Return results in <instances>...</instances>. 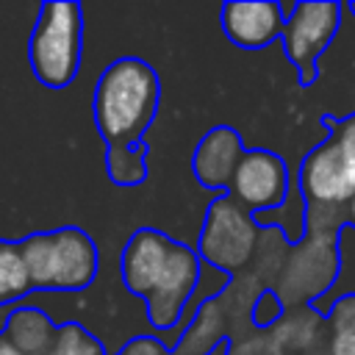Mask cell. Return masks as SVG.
<instances>
[{
	"mask_svg": "<svg viewBox=\"0 0 355 355\" xmlns=\"http://www.w3.org/2000/svg\"><path fill=\"white\" fill-rule=\"evenodd\" d=\"M330 333H355V294L336 300L324 316Z\"/></svg>",
	"mask_w": 355,
	"mask_h": 355,
	"instance_id": "cell-19",
	"label": "cell"
},
{
	"mask_svg": "<svg viewBox=\"0 0 355 355\" xmlns=\"http://www.w3.org/2000/svg\"><path fill=\"white\" fill-rule=\"evenodd\" d=\"M147 155H150L147 139L133 147H105V169H108L111 183H116L122 189L144 183L150 175Z\"/></svg>",
	"mask_w": 355,
	"mask_h": 355,
	"instance_id": "cell-15",
	"label": "cell"
},
{
	"mask_svg": "<svg viewBox=\"0 0 355 355\" xmlns=\"http://www.w3.org/2000/svg\"><path fill=\"white\" fill-rule=\"evenodd\" d=\"M330 355H355V333H330Z\"/></svg>",
	"mask_w": 355,
	"mask_h": 355,
	"instance_id": "cell-21",
	"label": "cell"
},
{
	"mask_svg": "<svg viewBox=\"0 0 355 355\" xmlns=\"http://www.w3.org/2000/svg\"><path fill=\"white\" fill-rule=\"evenodd\" d=\"M119 355H172V352L158 336H136L119 349Z\"/></svg>",
	"mask_w": 355,
	"mask_h": 355,
	"instance_id": "cell-20",
	"label": "cell"
},
{
	"mask_svg": "<svg viewBox=\"0 0 355 355\" xmlns=\"http://www.w3.org/2000/svg\"><path fill=\"white\" fill-rule=\"evenodd\" d=\"M161 105V78L139 55L114 58L97 78L92 116L105 147H133L144 141Z\"/></svg>",
	"mask_w": 355,
	"mask_h": 355,
	"instance_id": "cell-1",
	"label": "cell"
},
{
	"mask_svg": "<svg viewBox=\"0 0 355 355\" xmlns=\"http://www.w3.org/2000/svg\"><path fill=\"white\" fill-rule=\"evenodd\" d=\"M33 291H83L94 283L100 252L80 227L39 230L19 239Z\"/></svg>",
	"mask_w": 355,
	"mask_h": 355,
	"instance_id": "cell-3",
	"label": "cell"
},
{
	"mask_svg": "<svg viewBox=\"0 0 355 355\" xmlns=\"http://www.w3.org/2000/svg\"><path fill=\"white\" fill-rule=\"evenodd\" d=\"M172 244L175 239L158 227H136L128 236L119 255V275L125 288L133 297H141V300L150 297V291L155 288V283L166 269Z\"/></svg>",
	"mask_w": 355,
	"mask_h": 355,
	"instance_id": "cell-11",
	"label": "cell"
},
{
	"mask_svg": "<svg viewBox=\"0 0 355 355\" xmlns=\"http://www.w3.org/2000/svg\"><path fill=\"white\" fill-rule=\"evenodd\" d=\"M225 297V294H222ZM222 297L202 302L194 322L186 327L180 341L169 349L172 355H214L225 341H230L225 330V305Z\"/></svg>",
	"mask_w": 355,
	"mask_h": 355,
	"instance_id": "cell-14",
	"label": "cell"
},
{
	"mask_svg": "<svg viewBox=\"0 0 355 355\" xmlns=\"http://www.w3.org/2000/svg\"><path fill=\"white\" fill-rule=\"evenodd\" d=\"M286 313H288V308H286V302L280 300V294H277L275 288H263V291L255 297L252 308H250V322H252L258 330H275V327L283 322Z\"/></svg>",
	"mask_w": 355,
	"mask_h": 355,
	"instance_id": "cell-18",
	"label": "cell"
},
{
	"mask_svg": "<svg viewBox=\"0 0 355 355\" xmlns=\"http://www.w3.org/2000/svg\"><path fill=\"white\" fill-rule=\"evenodd\" d=\"M341 8L344 6L336 0H302L288 8L280 44L300 86H311L319 78V58L338 33Z\"/></svg>",
	"mask_w": 355,
	"mask_h": 355,
	"instance_id": "cell-7",
	"label": "cell"
},
{
	"mask_svg": "<svg viewBox=\"0 0 355 355\" xmlns=\"http://www.w3.org/2000/svg\"><path fill=\"white\" fill-rule=\"evenodd\" d=\"M83 58V8L72 0H47L39 6L28 39V64L47 89H64L75 80Z\"/></svg>",
	"mask_w": 355,
	"mask_h": 355,
	"instance_id": "cell-5",
	"label": "cell"
},
{
	"mask_svg": "<svg viewBox=\"0 0 355 355\" xmlns=\"http://www.w3.org/2000/svg\"><path fill=\"white\" fill-rule=\"evenodd\" d=\"M3 336L22 352V355H47L55 338L58 324L36 305H22L11 311L3 322Z\"/></svg>",
	"mask_w": 355,
	"mask_h": 355,
	"instance_id": "cell-13",
	"label": "cell"
},
{
	"mask_svg": "<svg viewBox=\"0 0 355 355\" xmlns=\"http://www.w3.org/2000/svg\"><path fill=\"white\" fill-rule=\"evenodd\" d=\"M244 150L241 133L233 125H214L205 130L191 153V172L197 183L211 191H227Z\"/></svg>",
	"mask_w": 355,
	"mask_h": 355,
	"instance_id": "cell-12",
	"label": "cell"
},
{
	"mask_svg": "<svg viewBox=\"0 0 355 355\" xmlns=\"http://www.w3.org/2000/svg\"><path fill=\"white\" fill-rule=\"evenodd\" d=\"M347 8H349V11H352V17H355V0H349V3H347Z\"/></svg>",
	"mask_w": 355,
	"mask_h": 355,
	"instance_id": "cell-24",
	"label": "cell"
},
{
	"mask_svg": "<svg viewBox=\"0 0 355 355\" xmlns=\"http://www.w3.org/2000/svg\"><path fill=\"white\" fill-rule=\"evenodd\" d=\"M288 191H291V172L283 155L266 147L244 150L227 186V194L233 197V202L252 216L283 208L288 200Z\"/></svg>",
	"mask_w": 355,
	"mask_h": 355,
	"instance_id": "cell-8",
	"label": "cell"
},
{
	"mask_svg": "<svg viewBox=\"0 0 355 355\" xmlns=\"http://www.w3.org/2000/svg\"><path fill=\"white\" fill-rule=\"evenodd\" d=\"M47 355H105V347L78 322H61Z\"/></svg>",
	"mask_w": 355,
	"mask_h": 355,
	"instance_id": "cell-17",
	"label": "cell"
},
{
	"mask_svg": "<svg viewBox=\"0 0 355 355\" xmlns=\"http://www.w3.org/2000/svg\"><path fill=\"white\" fill-rule=\"evenodd\" d=\"M0 355H22V352H19V349H17V347L3 336V330H0Z\"/></svg>",
	"mask_w": 355,
	"mask_h": 355,
	"instance_id": "cell-23",
	"label": "cell"
},
{
	"mask_svg": "<svg viewBox=\"0 0 355 355\" xmlns=\"http://www.w3.org/2000/svg\"><path fill=\"white\" fill-rule=\"evenodd\" d=\"M344 225L341 211H330L322 222V208L308 205V233L291 247L288 261L277 275V294L291 305H311L324 297L338 275V230Z\"/></svg>",
	"mask_w": 355,
	"mask_h": 355,
	"instance_id": "cell-4",
	"label": "cell"
},
{
	"mask_svg": "<svg viewBox=\"0 0 355 355\" xmlns=\"http://www.w3.org/2000/svg\"><path fill=\"white\" fill-rule=\"evenodd\" d=\"M261 227L255 225L252 214H247L241 205L233 202V197L225 191L205 208V219L197 236V255L202 263H211L233 277L236 269L247 266L255 255Z\"/></svg>",
	"mask_w": 355,
	"mask_h": 355,
	"instance_id": "cell-6",
	"label": "cell"
},
{
	"mask_svg": "<svg viewBox=\"0 0 355 355\" xmlns=\"http://www.w3.org/2000/svg\"><path fill=\"white\" fill-rule=\"evenodd\" d=\"M341 216H344V225H349L352 230H355V197L344 205V211H341Z\"/></svg>",
	"mask_w": 355,
	"mask_h": 355,
	"instance_id": "cell-22",
	"label": "cell"
},
{
	"mask_svg": "<svg viewBox=\"0 0 355 355\" xmlns=\"http://www.w3.org/2000/svg\"><path fill=\"white\" fill-rule=\"evenodd\" d=\"M324 139L313 144L297 169V183L308 205L344 211L355 197V111L336 116L322 114Z\"/></svg>",
	"mask_w": 355,
	"mask_h": 355,
	"instance_id": "cell-2",
	"label": "cell"
},
{
	"mask_svg": "<svg viewBox=\"0 0 355 355\" xmlns=\"http://www.w3.org/2000/svg\"><path fill=\"white\" fill-rule=\"evenodd\" d=\"M200 272H202V261H200L197 250L175 239L166 269H164L161 280L155 283V288L150 291V297L144 300L147 322L158 336L178 327L183 308L189 305V300L197 291Z\"/></svg>",
	"mask_w": 355,
	"mask_h": 355,
	"instance_id": "cell-9",
	"label": "cell"
},
{
	"mask_svg": "<svg viewBox=\"0 0 355 355\" xmlns=\"http://www.w3.org/2000/svg\"><path fill=\"white\" fill-rule=\"evenodd\" d=\"M31 291H33V283L19 250V239L17 241L0 239V305L19 302Z\"/></svg>",
	"mask_w": 355,
	"mask_h": 355,
	"instance_id": "cell-16",
	"label": "cell"
},
{
	"mask_svg": "<svg viewBox=\"0 0 355 355\" xmlns=\"http://www.w3.org/2000/svg\"><path fill=\"white\" fill-rule=\"evenodd\" d=\"M288 11L277 0H230L219 11L227 42L241 50H263L283 36Z\"/></svg>",
	"mask_w": 355,
	"mask_h": 355,
	"instance_id": "cell-10",
	"label": "cell"
}]
</instances>
